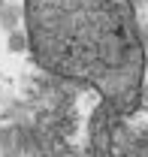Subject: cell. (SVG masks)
<instances>
[{
	"mask_svg": "<svg viewBox=\"0 0 148 157\" xmlns=\"http://www.w3.org/2000/svg\"><path fill=\"white\" fill-rule=\"evenodd\" d=\"M27 45V39H24V33H18V30H12L9 33V48H15V52H21Z\"/></svg>",
	"mask_w": 148,
	"mask_h": 157,
	"instance_id": "2",
	"label": "cell"
},
{
	"mask_svg": "<svg viewBox=\"0 0 148 157\" xmlns=\"http://www.w3.org/2000/svg\"><path fill=\"white\" fill-rule=\"evenodd\" d=\"M145 100H148V88H145Z\"/></svg>",
	"mask_w": 148,
	"mask_h": 157,
	"instance_id": "4",
	"label": "cell"
},
{
	"mask_svg": "<svg viewBox=\"0 0 148 157\" xmlns=\"http://www.w3.org/2000/svg\"><path fill=\"white\" fill-rule=\"evenodd\" d=\"M0 21H3V27L12 33V30L18 27V9H15V6H6V9L0 12Z\"/></svg>",
	"mask_w": 148,
	"mask_h": 157,
	"instance_id": "1",
	"label": "cell"
},
{
	"mask_svg": "<svg viewBox=\"0 0 148 157\" xmlns=\"http://www.w3.org/2000/svg\"><path fill=\"white\" fill-rule=\"evenodd\" d=\"M136 3H145V0H136Z\"/></svg>",
	"mask_w": 148,
	"mask_h": 157,
	"instance_id": "5",
	"label": "cell"
},
{
	"mask_svg": "<svg viewBox=\"0 0 148 157\" xmlns=\"http://www.w3.org/2000/svg\"><path fill=\"white\" fill-rule=\"evenodd\" d=\"M3 9H6V3H3V0H0V12H3Z\"/></svg>",
	"mask_w": 148,
	"mask_h": 157,
	"instance_id": "3",
	"label": "cell"
}]
</instances>
